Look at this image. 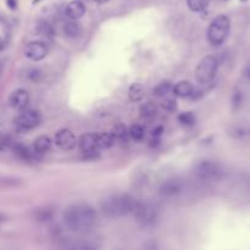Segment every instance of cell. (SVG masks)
Instances as JSON below:
<instances>
[{"instance_id": "obj_1", "label": "cell", "mask_w": 250, "mask_h": 250, "mask_svg": "<svg viewBox=\"0 0 250 250\" xmlns=\"http://www.w3.org/2000/svg\"><path fill=\"white\" fill-rule=\"evenodd\" d=\"M65 225L72 231L83 232L94 227L96 222V212L92 206L79 204L72 205L64 213Z\"/></svg>"}, {"instance_id": "obj_2", "label": "cell", "mask_w": 250, "mask_h": 250, "mask_svg": "<svg viewBox=\"0 0 250 250\" xmlns=\"http://www.w3.org/2000/svg\"><path fill=\"white\" fill-rule=\"evenodd\" d=\"M135 203L137 200L127 194L111 195L101 203V211L109 217H121L132 213Z\"/></svg>"}, {"instance_id": "obj_3", "label": "cell", "mask_w": 250, "mask_h": 250, "mask_svg": "<svg viewBox=\"0 0 250 250\" xmlns=\"http://www.w3.org/2000/svg\"><path fill=\"white\" fill-rule=\"evenodd\" d=\"M231 30V21L227 16L220 15L212 20L208 28V40L213 47L222 45L227 39Z\"/></svg>"}, {"instance_id": "obj_4", "label": "cell", "mask_w": 250, "mask_h": 250, "mask_svg": "<svg viewBox=\"0 0 250 250\" xmlns=\"http://www.w3.org/2000/svg\"><path fill=\"white\" fill-rule=\"evenodd\" d=\"M223 173L225 171H223L222 166L212 160H203L194 167V174L204 182L220 181L223 177Z\"/></svg>"}, {"instance_id": "obj_5", "label": "cell", "mask_w": 250, "mask_h": 250, "mask_svg": "<svg viewBox=\"0 0 250 250\" xmlns=\"http://www.w3.org/2000/svg\"><path fill=\"white\" fill-rule=\"evenodd\" d=\"M218 70V60L213 55L203 58L195 69V79L199 84H209L213 81Z\"/></svg>"}, {"instance_id": "obj_6", "label": "cell", "mask_w": 250, "mask_h": 250, "mask_svg": "<svg viewBox=\"0 0 250 250\" xmlns=\"http://www.w3.org/2000/svg\"><path fill=\"white\" fill-rule=\"evenodd\" d=\"M132 213L135 217L137 218L138 222H140L144 226L153 225L155 221L157 220V215H159V210L155 205L150 203H140L137 200L135 209H133Z\"/></svg>"}, {"instance_id": "obj_7", "label": "cell", "mask_w": 250, "mask_h": 250, "mask_svg": "<svg viewBox=\"0 0 250 250\" xmlns=\"http://www.w3.org/2000/svg\"><path fill=\"white\" fill-rule=\"evenodd\" d=\"M40 121H42V117H40V114L38 111L30 110V109L26 108L21 110V114L16 117L15 122L19 128L28 131L39 126Z\"/></svg>"}, {"instance_id": "obj_8", "label": "cell", "mask_w": 250, "mask_h": 250, "mask_svg": "<svg viewBox=\"0 0 250 250\" xmlns=\"http://www.w3.org/2000/svg\"><path fill=\"white\" fill-rule=\"evenodd\" d=\"M228 135L238 142H249L250 140V122L237 121L231 123L227 130Z\"/></svg>"}, {"instance_id": "obj_9", "label": "cell", "mask_w": 250, "mask_h": 250, "mask_svg": "<svg viewBox=\"0 0 250 250\" xmlns=\"http://www.w3.org/2000/svg\"><path fill=\"white\" fill-rule=\"evenodd\" d=\"M55 144L61 150L70 152V150H74L76 148L78 142H77L76 135L72 131L62 128V130L58 131L57 135H55Z\"/></svg>"}, {"instance_id": "obj_10", "label": "cell", "mask_w": 250, "mask_h": 250, "mask_svg": "<svg viewBox=\"0 0 250 250\" xmlns=\"http://www.w3.org/2000/svg\"><path fill=\"white\" fill-rule=\"evenodd\" d=\"M184 189V181H182L178 177H172V178L166 179L162 182L160 186V194L165 198H171V196H176L181 194Z\"/></svg>"}, {"instance_id": "obj_11", "label": "cell", "mask_w": 250, "mask_h": 250, "mask_svg": "<svg viewBox=\"0 0 250 250\" xmlns=\"http://www.w3.org/2000/svg\"><path fill=\"white\" fill-rule=\"evenodd\" d=\"M25 55L27 59L32 60V61H40V60L45 59L48 55V47L44 42H31L26 45L25 48Z\"/></svg>"}, {"instance_id": "obj_12", "label": "cell", "mask_w": 250, "mask_h": 250, "mask_svg": "<svg viewBox=\"0 0 250 250\" xmlns=\"http://www.w3.org/2000/svg\"><path fill=\"white\" fill-rule=\"evenodd\" d=\"M9 104L15 110H23L30 104V94H28L26 89H16L9 96Z\"/></svg>"}, {"instance_id": "obj_13", "label": "cell", "mask_w": 250, "mask_h": 250, "mask_svg": "<svg viewBox=\"0 0 250 250\" xmlns=\"http://www.w3.org/2000/svg\"><path fill=\"white\" fill-rule=\"evenodd\" d=\"M78 147L81 152L86 155H94L100 150L96 143V135L94 133H86L81 135L78 140Z\"/></svg>"}, {"instance_id": "obj_14", "label": "cell", "mask_w": 250, "mask_h": 250, "mask_svg": "<svg viewBox=\"0 0 250 250\" xmlns=\"http://www.w3.org/2000/svg\"><path fill=\"white\" fill-rule=\"evenodd\" d=\"M65 14L70 20H79L86 14V6L79 0H72L65 8Z\"/></svg>"}, {"instance_id": "obj_15", "label": "cell", "mask_w": 250, "mask_h": 250, "mask_svg": "<svg viewBox=\"0 0 250 250\" xmlns=\"http://www.w3.org/2000/svg\"><path fill=\"white\" fill-rule=\"evenodd\" d=\"M194 86L189 81H181L172 87V92L178 98H192L194 93Z\"/></svg>"}, {"instance_id": "obj_16", "label": "cell", "mask_w": 250, "mask_h": 250, "mask_svg": "<svg viewBox=\"0 0 250 250\" xmlns=\"http://www.w3.org/2000/svg\"><path fill=\"white\" fill-rule=\"evenodd\" d=\"M52 139L48 135H40V137H38L35 140L33 147H35V152L37 154H44V153L49 152L50 148H52Z\"/></svg>"}, {"instance_id": "obj_17", "label": "cell", "mask_w": 250, "mask_h": 250, "mask_svg": "<svg viewBox=\"0 0 250 250\" xmlns=\"http://www.w3.org/2000/svg\"><path fill=\"white\" fill-rule=\"evenodd\" d=\"M128 96L133 103L142 101L145 98V88L140 83H133L128 89Z\"/></svg>"}, {"instance_id": "obj_18", "label": "cell", "mask_w": 250, "mask_h": 250, "mask_svg": "<svg viewBox=\"0 0 250 250\" xmlns=\"http://www.w3.org/2000/svg\"><path fill=\"white\" fill-rule=\"evenodd\" d=\"M82 32L81 25L76 22V20H71L70 22L65 23L64 33L67 38H77Z\"/></svg>"}, {"instance_id": "obj_19", "label": "cell", "mask_w": 250, "mask_h": 250, "mask_svg": "<svg viewBox=\"0 0 250 250\" xmlns=\"http://www.w3.org/2000/svg\"><path fill=\"white\" fill-rule=\"evenodd\" d=\"M96 143H98L99 149H109L114 145L115 139L111 135V133H96Z\"/></svg>"}, {"instance_id": "obj_20", "label": "cell", "mask_w": 250, "mask_h": 250, "mask_svg": "<svg viewBox=\"0 0 250 250\" xmlns=\"http://www.w3.org/2000/svg\"><path fill=\"white\" fill-rule=\"evenodd\" d=\"M156 105L154 103H152V101H148V103L143 104L142 108H140V116H142V118H145V120H153L156 116Z\"/></svg>"}, {"instance_id": "obj_21", "label": "cell", "mask_w": 250, "mask_h": 250, "mask_svg": "<svg viewBox=\"0 0 250 250\" xmlns=\"http://www.w3.org/2000/svg\"><path fill=\"white\" fill-rule=\"evenodd\" d=\"M111 135L114 137V139L118 140V142H125L127 140V138L130 137V133H128L127 128L123 123H118L111 131Z\"/></svg>"}, {"instance_id": "obj_22", "label": "cell", "mask_w": 250, "mask_h": 250, "mask_svg": "<svg viewBox=\"0 0 250 250\" xmlns=\"http://www.w3.org/2000/svg\"><path fill=\"white\" fill-rule=\"evenodd\" d=\"M210 4V0H187V5H188L189 10L193 13H201V11L206 10Z\"/></svg>"}, {"instance_id": "obj_23", "label": "cell", "mask_w": 250, "mask_h": 250, "mask_svg": "<svg viewBox=\"0 0 250 250\" xmlns=\"http://www.w3.org/2000/svg\"><path fill=\"white\" fill-rule=\"evenodd\" d=\"M172 84L170 82H160L153 89V96H166L172 91Z\"/></svg>"}, {"instance_id": "obj_24", "label": "cell", "mask_w": 250, "mask_h": 250, "mask_svg": "<svg viewBox=\"0 0 250 250\" xmlns=\"http://www.w3.org/2000/svg\"><path fill=\"white\" fill-rule=\"evenodd\" d=\"M178 122L181 123V125L186 126V127H192V126L195 125V115H194L193 113H191V111H186V113H182L178 115Z\"/></svg>"}, {"instance_id": "obj_25", "label": "cell", "mask_w": 250, "mask_h": 250, "mask_svg": "<svg viewBox=\"0 0 250 250\" xmlns=\"http://www.w3.org/2000/svg\"><path fill=\"white\" fill-rule=\"evenodd\" d=\"M128 133H130V137L132 138V139L138 140V142H139V140H142L143 138H144V135H145L144 128H143L140 125L131 126Z\"/></svg>"}, {"instance_id": "obj_26", "label": "cell", "mask_w": 250, "mask_h": 250, "mask_svg": "<svg viewBox=\"0 0 250 250\" xmlns=\"http://www.w3.org/2000/svg\"><path fill=\"white\" fill-rule=\"evenodd\" d=\"M162 109L167 113H173L177 110V101L173 98H165L161 103Z\"/></svg>"}, {"instance_id": "obj_27", "label": "cell", "mask_w": 250, "mask_h": 250, "mask_svg": "<svg viewBox=\"0 0 250 250\" xmlns=\"http://www.w3.org/2000/svg\"><path fill=\"white\" fill-rule=\"evenodd\" d=\"M38 28H39L40 35L45 36V37H53V35H54V30H53L52 26L47 22H40Z\"/></svg>"}, {"instance_id": "obj_28", "label": "cell", "mask_w": 250, "mask_h": 250, "mask_svg": "<svg viewBox=\"0 0 250 250\" xmlns=\"http://www.w3.org/2000/svg\"><path fill=\"white\" fill-rule=\"evenodd\" d=\"M43 77V72L40 70L33 69L28 72V78L31 79L32 82H39Z\"/></svg>"}, {"instance_id": "obj_29", "label": "cell", "mask_w": 250, "mask_h": 250, "mask_svg": "<svg viewBox=\"0 0 250 250\" xmlns=\"http://www.w3.org/2000/svg\"><path fill=\"white\" fill-rule=\"evenodd\" d=\"M8 5L10 6L11 9H16V6H18V4H16L15 0H8Z\"/></svg>"}, {"instance_id": "obj_30", "label": "cell", "mask_w": 250, "mask_h": 250, "mask_svg": "<svg viewBox=\"0 0 250 250\" xmlns=\"http://www.w3.org/2000/svg\"><path fill=\"white\" fill-rule=\"evenodd\" d=\"M94 1L98 4H105V3H108L109 0H94Z\"/></svg>"}, {"instance_id": "obj_31", "label": "cell", "mask_w": 250, "mask_h": 250, "mask_svg": "<svg viewBox=\"0 0 250 250\" xmlns=\"http://www.w3.org/2000/svg\"><path fill=\"white\" fill-rule=\"evenodd\" d=\"M1 72H3V66H1V64H0V76H1Z\"/></svg>"}, {"instance_id": "obj_32", "label": "cell", "mask_w": 250, "mask_h": 250, "mask_svg": "<svg viewBox=\"0 0 250 250\" xmlns=\"http://www.w3.org/2000/svg\"><path fill=\"white\" fill-rule=\"evenodd\" d=\"M240 1H247V0H240Z\"/></svg>"}]
</instances>
